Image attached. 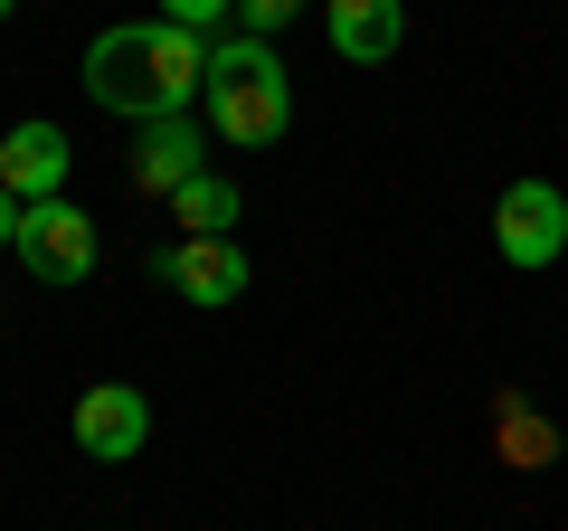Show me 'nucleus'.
<instances>
[{
	"instance_id": "nucleus-2",
	"label": "nucleus",
	"mask_w": 568,
	"mask_h": 531,
	"mask_svg": "<svg viewBox=\"0 0 568 531\" xmlns=\"http://www.w3.org/2000/svg\"><path fill=\"white\" fill-rule=\"evenodd\" d=\"M209 133L219 143H237V152H256V143H275L284 123H294V77H284V58H275V39H219L209 48Z\"/></svg>"
},
{
	"instance_id": "nucleus-10",
	"label": "nucleus",
	"mask_w": 568,
	"mask_h": 531,
	"mask_svg": "<svg viewBox=\"0 0 568 531\" xmlns=\"http://www.w3.org/2000/svg\"><path fill=\"white\" fill-rule=\"evenodd\" d=\"M237 181H219V171H190L181 190H171V228H190V238H227L237 228Z\"/></svg>"
},
{
	"instance_id": "nucleus-8",
	"label": "nucleus",
	"mask_w": 568,
	"mask_h": 531,
	"mask_svg": "<svg viewBox=\"0 0 568 531\" xmlns=\"http://www.w3.org/2000/svg\"><path fill=\"white\" fill-rule=\"evenodd\" d=\"M323 39L351 67H388L407 39V0H323Z\"/></svg>"
},
{
	"instance_id": "nucleus-7",
	"label": "nucleus",
	"mask_w": 568,
	"mask_h": 531,
	"mask_svg": "<svg viewBox=\"0 0 568 531\" xmlns=\"http://www.w3.org/2000/svg\"><path fill=\"white\" fill-rule=\"evenodd\" d=\"M67 162H77L67 133H58V123H39V114L0 133V190H20L29 209H39V200H67Z\"/></svg>"
},
{
	"instance_id": "nucleus-4",
	"label": "nucleus",
	"mask_w": 568,
	"mask_h": 531,
	"mask_svg": "<svg viewBox=\"0 0 568 531\" xmlns=\"http://www.w3.org/2000/svg\"><path fill=\"white\" fill-rule=\"evenodd\" d=\"M20 266L39 285H85V275H95V219H85L77 200H39L20 219Z\"/></svg>"
},
{
	"instance_id": "nucleus-15",
	"label": "nucleus",
	"mask_w": 568,
	"mask_h": 531,
	"mask_svg": "<svg viewBox=\"0 0 568 531\" xmlns=\"http://www.w3.org/2000/svg\"><path fill=\"white\" fill-rule=\"evenodd\" d=\"M10 10H20V0H0V20H10Z\"/></svg>"
},
{
	"instance_id": "nucleus-9",
	"label": "nucleus",
	"mask_w": 568,
	"mask_h": 531,
	"mask_svg": "<svg viewBox=\"0 0 568 531\" xmlns=\"http://www.w3.org/2000/svg\"><path fill=\"white\" fill-rule=\"evenodd\" d=\"M190 171H209L200 162V133H190V114H162V123H142V143H133V190H181Z\"/></svg>"
},
{
	"instance_id": "nucleus-6",
	"label": "nucleus",
	"mask_w": 568,
	"mask_h": 531,
	"mask_svg": "<svg viewBox=\"0 0 568 531\" xmlns=\"http://www.w3.org/2000/svg\"><path fill=\"white\" fill-rule=\"evenodd\" d=\"M152 275L181 285L190 304H237V294H246V247L237 238H181V247L152 257Z\"/></svg>"
},
{
	"instance_id": "nucleus-13",
	"label": "nucleus",
	"mask_w": 568,
	"mask_h": 531,
	"mask_svg": "<svg viewBox=\"0 0 568 531\" xmlns=\"http://www.w3.org/2000/svg\"><path fill=\"white\" fill-rule=\"evenodd\" d=\"M162 20H181V29H219V20H237V0H162Z\"/></svg>"
},
{
	"instance_id": "nucleus-3",
	"label": "nucleus",
	"mask_w": 568,
	"mask_h": 531,
	"mask_svg": "<svg viewBox=\"0 0 568 531\" xmlns=\"http://www.w3.org/2000/svg\"><path fill=\"white\" fill-rule=\"evenodd\" d=\"M493 247H503V266H521V275L559 266L568 257V190L559 181H511L503 200H493Z\"/></svg>"
},
{
	"instance_id": "nucleus-5",
	"label": "nucleus",
	"mask_w": 568,
	"mask_h": 531,
	"mask_svg": "<svg viewBox=\"0 0 568 531\" xmlns=\"http://www.w3.org/2000/svg\"><path fill=\"white\" fill-rule=\"evenodd\" d=\"M67 428H77V447L95 455V465H123V455H142V437H152V399H142L133 380H95Z\"/></svg>"
},
{
	"instance_id": "nucleus-12",
	"label": "nucleus",
	"mask_w": 568,
	"mask_h": 531,
	"mask_svg": "<svg viewBox=\"0 0 568 531\" xmlns=\"http://www.w3.org/2000/svg\"><path fill=\"white\" fill-rule=\"evenodd\" d=\"M237 20H246V39H275V29L304 20V0H237Z\"/></svg>"
},
{
	"instance_id": "nucleus-14",
	"label": "nucleus",
	"mask_w": 568,
	"mask_h": 531,
	"mask_svg": "<svg viewBox=\"0 0 568 531\" xmlns=\"http://www.w3.org/2000/svg\"><path fill=\"white\" fill-rule=\"evenodd\" d=\"M20 219H29V200H20V190H0V247H20Z\"/></svg>"
},
{
	"instance_id": "nucleus-1",
	"label": "nucleus",
	"mask_w": 568,
	"mask_h": 531,
	"mask_svg": "<svg viewBox=\"0 0 568 531\" xmlns=\"http://www.w3.org/2000/svg\"><path fill=\"white\" fill-rule=\"evenodd\" d=\"M209 86V39L181 20H114L85 48V96L123 123H162Z\"/></svg>"
},
{
	"instance_id": "nucleus-11",
	"label": "nucleus",
	"mask_w": 568,
	"mask_h": 531,
	"mask_svg": "<svg viewBox=\"0 0 568 531\" xmlns=\"http://www.w3.org/2000/svg\"><path fill=\"white\" fill-rule=\"evenodd\" d=\"M503 455L511 465H549V455H559V428L530 418V409H503Z\"/></svg>"
}]
</instances>
